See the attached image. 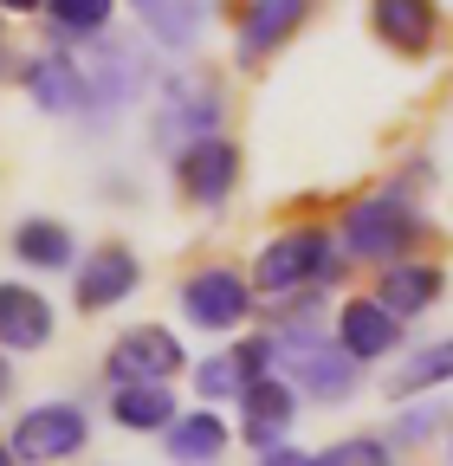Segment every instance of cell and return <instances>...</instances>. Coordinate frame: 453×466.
<instances>
[{
    "label": "cell",
    "mask_w": 453,
    "mask_h": 466,
    "mask_svg": "<svg viewBox=\"0 0 453 466\" xmlns=\"http://www.w3.org/2000/svg\"><path fill=\"white\" fill-rule=\"evenodd\" d=\"M7 389H14V363H7V357H0V395H7Z\"/></svg>",
    "instance_id": "4316f807"
},
{
    "label": "cell",
    "mask_w": 453,
    "mask_h": 466,
    "mask_svg": "<svg viewBox=\"0 0 453 466\" xmlns=\"http://www.w3.org/2000/svg\"><path fill=\"white\" fill-rule=\"evenodd\" d=\"M136 285H143V259H136L124 240H110V247H97V253H85V259H78L72 305H78L85 318H97V311H110V305H124Z\"/></svg>",
    "instance_id": "8fae6325"
},
{
    "label": "cell",
    "mask_w": 453,
    "mask_h": 466,
    "mask_svg": "<svg viewBox=\"0 0 453 466\" xmlns=\"http://www.w3.org/2000/svg\"><path fill=\"white\" fill-rule=\"evenodd\" d=\"M130 7H136V14H143V20H149V14H156V7H162V0H130Z\"/></svg>",
    "instance_id": "83f0119b"
},
{
    "label": "cell",
    "mask_w": 453,
    "mask_h": 466,
    "mask_svg": "<svg viewBox=\"0 0 453 466\" xmlns=\"http://www.w3.org/2000/svg\"><path fill=\"white\" fill-rule=\"evenodd\" d=\"M388 453H395L388 434H350V441H330L317 453V466H382Z\"/></svg>",
    "instance_id": "603a6c76"
},
{
    "label": "cell",
    "mask_w": 453,
    "mask_h": 466,
    "mask_svg": "<svg viewBox=\"0 0 453 466\" xmlns=\"http://www.w3.org/2000/svg\"><path fill=\"white\" fill-rule=\"evenodd\" d=\"M440 291H447V272H440L434 259H421V253L388 259L382 279H376V299H382L395 318H421V311H434V305H440Z\"/></svg>",
    "instance_id": "e0dca14e"
},
{
    "label": "cell",
    "mask_w": 453,
    "mask_h": 466,
    "mask_svg": "<svg viewBox=\"0 0 453 466\" xmlns=\"http://www.w3.org/2000/svg\"><path fill=\"white\" fill-rule=\"evenodd\" d=\"M440 382H453V337L421 343L415 357L388 376V395H395V401H408V395H428V389H440Z\"/></svg>",
    "instance_id": "44dd1931"
},
{
    "label": "cell",
    "mask_w": 453,
    "mask_h": 466,
    "mask_svg": "<svg viewBox=\"0 0 453 466\" xmlns=\"http://www.w3.org/2000/svg\"><path fill=\"white\" fill-rule=\"evenodd\" d=\"M14 460L39 466V460H78L91 447V421H85V408L78 401H39L26 408V415L14 421Z\"/></svg>",
    "instance_id": "8992f818"
},
{
    "label": "cell",
    "mask_w": 453,
    "mask_h": 466,
    "mask_svg": "<svg viewBox=\"0 0 453 466\" xmlns=\"http://www.w3.org/2000/svg\"><path fill=\"white\" fill-rule=\"evenodd\" d=\"M440 428H447V415H440V408H408V415L388 428V441H395V447H421V441H434Z\"/></svg>",
    "instance_id": "cb8c5ba5"
},
{
    "label": "cell",
    "mask_w": 453,
    "mask_h": 466,
    "mask_svg": "<svg viewBox=\"0 0 453 466\" xmlns=\"http://www.w3.org/2000/svg\"><path fill=\"white\" fill-rule=\"evenodd\" d=\"M337 343H344L357 363H382V357L402 350V318H395L376 291L369 299H350V305H337Z\"/></svg>",
    "instance_id": "9a60e30c"
},
{
    "label": "cell",
    "mask_w": 453,
    "mask_h": 466,
    "mask_svg": "<svg viewBox=\"0 0 453 466\" xmlns=\"http://www.w3.org/2000/svg\"><path fill=\"white\" fill-rule=\"evenodd\" d=\"M220 116H226V91L214 72L201 66H182V72H168L162 78V104H156V149H182L195 137H214L220 130Z\"/></svg>",
    "instance_id": "3957f363"
},
{
    "label": "cell",
    "mask_w": 453,
    "mask_h": 466,
    "mask_svg": "<svg viewBox=\"0 0 453 466\" xmlns=\"http://www.w3.org/2000/svg\"><path fill=\"white\" fill-rule=\"evenodd\" d=\"M7 460H14V441H0V466H7Z\"/></svg>",
    "instance_id": "f1b7e54d"
},
{
    "label": "cell",
    "mask_w": 453,
    "mask_h": 466,
    "mask_svg": "<svg viewBox=\"0 0 453 466\" xmlns=\"http://www.w3.org/2000/svg\"><path fill=\"white\" fill-rule=\"evenodd\" d=\"M337 279H344V253H330L324 227H286L253 259V285L266 299H292L305 285H337Z\"/></svg>",
    "instance_id": "7a4b0ae2"
},
{
    "label": "cell",
    "mask_w": 453,
    "mask_h": 466,
    "mask_svg": "<svg viewBox=\"0 0 453 466\" xmlns=\"http://www.w3.org/2000/svg\"><path fill=\"white\" fill-rule=\"evenodd\" d=\"M317 0H247V14H240V33H234V58L247 72H259L272 52H286L305 20H311Z\"/></svg>",
    "instance_id": "9c48e42d"
},
{
    "label": "cell",
    "mask_w": 453,
    "mask_h": 466,
    "mask_svg": "<svg viewBox=\"0 0 453 466\" xmlns=\"http://www.w3.org/2000/svg\"><path fill=\"white\" fill-rule=\"evenodd\" d=\"M20 85H26L33 110H45V116H85V104H91V78H85V58H72V52H65L59 39H52V52L26 58Z\"/></svg>",
    "instance_id": "30bf717a"
},
{
    "label": "cell",
    "mask_w": 453,
    "mask_h": 466,
    "mask_svg": "<svg viewBox=\"0 0 453 466\" xmlns=\"http://www.w3.org/2000/svg\"><path fill=\"white\" fill-rule=\"evenodd\" d=\"M85 78H91V104H85L91 124L124 116V110L149 91V52L130 46V39H97L91 58H85Z\"/></svg>",
    "instance_id": "5b68a950"
},
{
    "label": "cell",
    "mask_w": 453,
    "mask_h": 466,
    "mask_svg": "<svg viewBox=\"0 0 453 466\" xmlns=\"http://www.w3.org/2000/svg\"><path fill=\"white\" fill-rule=\"evenodd\" d=\"M188 363V350L176 330H162V324H130L117 330V343L104 350V382H168Z\"/></svg>",
    "instance_id": "ba28073f"
},
{
    "label": "cell",
    "mask_w": 453,
    "mask_h": 466,
    "mask_svg": "<svg viewBox=\"0 0 453 466\" xmlns=\"http://www.w3.org/2000/svg\"><path fill=\"white\" fill-rule=\"evenodd\" d=\"M45 7H52V33L59 39H97L117 0H45Z\"/></svg>",
    "instance_id": "7402d4cb"
},
{
    "label": "cell",
    "mask_w": 453,
    "mask_h": 466,
    "mask_svg": "<svg viewBox=\"0 0 453 466\" xmlns=\"http://www.w3.org/2000/svg\"><path fill=\"white\" fill-rule=\"evenodd\" d=\"M7 247H14V259L33 266V272H65V266L78 259V253H72V227H65V220H52V214L20 220Z\"/></svg>",
    "instance_id": "d6986e66"
},
{
    "label": "cell",
    "mask_w": 453,
    "mask_h": 466,
    "mask_svg": "<svg viewBox=\"0 0 453 466\" xmlns=\"http://www.w3.org/2000/svg\"><path fill=\"white\" fill-rule=\"evenodd\" d=\"M286 370L298 382V395H317V401H350L357 395V357L344 343H324V337H305V343H286Z\"/></svg>",
    "instance_id": "7c38bea8"
},
{
    "label": "cell",
    "mask_w": 453,
    "mask_h": 466,
    "mask_svg": "<svg viewBox=\"0 0 453 466\" xmlns=\"http://www.w3.org/2000/svg\"><path fill=\"white\" fill-rule=\"evenodd\" d=\"M45 343H52V305L33 285L0 279V350L7 357H39Z\"/></svg>",
    "instance_id": "2e32d148"
},
{
    "label": "cell",
    "mask_w": 453,
    "mask_h": 466,
    "mask_svg": "<svg viewBox=\"0 0 453 466\" xmlns=\"http://www.w3.org/2000/svg\"><path fill=\"white\" fill-rule=\"evenodd\" d=\"M428 240V214L415 201V182H388L363 201L344 208V227H337V247L344 259H363V266H388V259H408L415 247Z\"/></svg>",
    "instance_id": "6da1fadb"
},
{
    "label": "cell",
    "mask_w": 453,
    "mask_h": 466,
    "mask_svg": "<svg viewBox=\"0 0 453 466\" xmlns=\"http://www.w3.org/2000/svg\"><path fill=\"white\" fill-rule=\"evenodd\" d=\"M110 421L130 434H162L176 421V395L168 382H110Z\"/></svg>",
    "instance_id": "ac0fdd59"
},
{
    "label": "cell",
    "mask_w": 453,
    "mask_h": 466,
    "mask_svg": "<svg viewBox=\"0 0 453 466\" xmlns=\"http://www.w3.org/2000/svg\"><path fill=\"white\" fill-rule=\"evenodd\" d=\"M226 441H234V434H226V421L214 415V408H195V415H176V421H168L162 428V447H168V460H220L226 453Z\"/></svg>",
    "instance_id": "ffe728a7"
},
{
    "label": "cell",
    "mask_w": 453,
    "mask_h": 466,
    "mask_svg": "<svg viewBox=\"0 0 453 466\" xmlns=\"http://www.w3.org/2000/svg\"><path fill=\"white\" fill-rule=\"evenodd\" d=\"M369 33L395 58H428L440 46V7L434 0H369Z\"/></svg>",
    "instance_id": "4fadbf2b"
},
{
    "label": "cell",
    "mask_w": 453,
    "mask_h": 466,
    "mask_svg": "<svg viewBox=\"0 0 453 466\" xmlns=\"http://www.w3.org/2000/svg\"><path fill=\"white\" fill-rule=\"evenodd\" d=\"M253 279L240 272V266H195L188 279H182V318L195 324V330H207V337H226V330H240L259 305H253Z\"/></svg>",
    "instance_id": "277c9868"
},
{
    "label": "cell",
    "mask_w": 453,
    "mask_h": 466,
    "mask_svg": "<svg viewBox=\"0 0 453 466\" xmlns=\"http://www.w3.org/2000/svg\"><path fill=\"white\" fill-rule=\"evenodd\" d=\"M176 188L188 208H226L240 188V149L226 143L220 130L214 137H195L176 149Z\"/></svg>",
    "instance_id": "52a82bcc"
},
{
    "label": "cell",
    "mask_w": 453,
    "mask_h": 466,
    "mask_svg": "<svg viewBox=\"0 0 453 466\" xmlns=\"http://www.w3.org/2000/svg\"><path fill=\"white\" fill-rule=\"evenodd\" d=\"M7 66H14V52H7V26H0V78H7Z\"/></svg>",
    "instance_id": "484cf974"
},
{
    "label": "cell",
    "mask_w": 453,
    "mask_h": 466,
    "mask_svg": "<svg viewBox=\"0 0 453 466\" xmlns=\"http://www.w3.org/2000/svg\"><path fill=\"white\" fill-rule=\"evenodd\" d=\"M45 0H0V14H39Z\"/></svg>",
    "instance_id": "d4e9b609"
},
{
    "label": "cell",
    "mask_w": 453,
    "mask_h": 466,
    "mask_svg": "<svg viewBox=\"0 0 453 466\" xmlns=\"http://www.w3.org/2000/svg\"><path fill=\"white\" fill-rule=\"evenodd\" d=\"M240 408H247V421H240L247 447H253V453H272L278 441L292 434V421H298V382H286V376H259V382H247Z\"/></svg>",
    "instance_id": "5bb4252c"
}]
</instances>
